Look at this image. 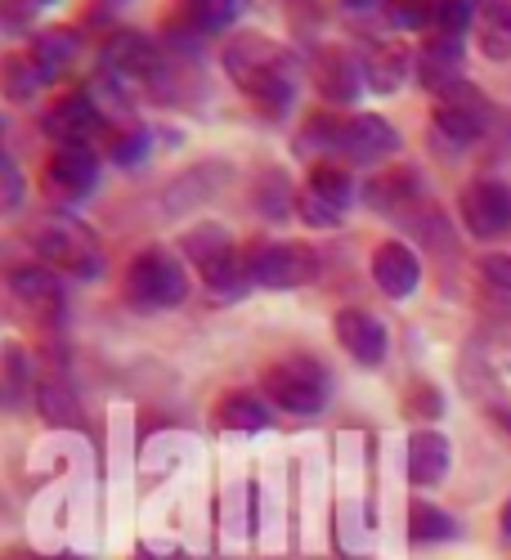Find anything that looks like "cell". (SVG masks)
<instances>
[{"mask_svg": "<svg viewBox=\"0 0 511 560\" xmlns=\"http://www.w3.org/2000/svg\"><path fill=\"white\" fill-rule=\"evenodd\" d=\"M220 68L260 117H283L305 85V63L292 45L265 32H234L220 50Z\"/></svg>", "mask_w": 511, "mask_h": 560, "instance_id": "cell-1", "label": "cell"}, {"mask_svg": "<svg viewBox=\"0 0 511 560\" xmlns=\"http://www.w3.org/2000/svg\"><path fill=\"white\" fill-rule=\"evenodd\" d=\"M27 243L40 265H50L63 278H100L104 273V247L81 220L72 215H40L27 229Z\"/></svg>", "mask_w": 511, "mask_h": 560, "instance_id": "cell-2", "label": "cell"}, {"mask_svg": "<svg viewBox=\"0 0 511 560\" xmlns=\"http://www.w3.org/2000/svg\"><path fill=\"white\" fill-rule=\"evenodd\" d=\"M121 292H126V305L139 314L179 310L189 301V269L179 265V256L171 247H144L130 256Z\"/></svg>", "mask_w": 511, "mask_h": 560, "instance_id": "cell-3", "label": "cell"}, {"mask_svg": "<svg viewBox=\"0 0 511 560\" xmlns=\"http://www.w3.org/2000/svg\"><path fill=\"white\" fill-rule=\"evenodd\" d=\"M179 252H184V260L202 273L207 292L234 301V296H243L252 288L247 269H243V247L234 243V233H229L224 224H194L179 238Z\"/></svg>", "mask_w": 511, "mask_h": 560, "instance_id": "cell-4", "label": "cell"}, {"mask_svg": "<svg viewBox=\"0 0 511 560\" xmlns=\"http://www.w3.org/2000/svg\"><path fill=\"white\" fill-rule=\"evenodd\" d=\"M260 390L274 408L283 412H297V417H310V412H323L333 399V372L323 359L314 354H288L265 368L260 377Z\"/></svg>", "mask_w": 511, "mask_h": 560, "instance_id": "cell-5", "label": "cell"}, {"mask_svg": "<svg viewBox=\"0 0 511 560\" xmlns=\"http://www.w3.org/2000/svg\"><path fill=\"white\" fill-rule=\"evenodd\" d=\"M243 269L247 283L265 292H292L318 278V252L297 238H256L243 247Z\"/></svg>", "mask_w": 511, "mask_h": 560, "instance_id": "cell-6", "label": "cell"}, {"mask_svg": "<svg viewBox=\"0 0 511 560\" xmlns=\"http://www.w3.org/2000/svg\"><path fill=\"white\" fill-rule=\"evenodd\" d=\"M247 10H252V0H171L166 23H162V50L171 59L194 55L207 36L229 32Z\"/></svg>", "mask_w": 511, "mask_h": 560, "instance_id": "cell-7", "label": "cell"}, {"mask_svg": "<svg viewBox=\"0 0 511 560\" xmlns=\"http://www.w3.org/2000/svg\"><path fill=\"white\" fill-rule=\"evenodd\" d=\"M404 149V135L382 117V113H337L333 130V158L341 166H373L391 162Z\"/></svg>", "mask_w": 511, "mask_h": 560, "instance_id": "cell-8", "label": "cell"}, {"mask_svg": "<svg viewBox=\"0 0 511 560\" xmlns=\"http://www.w3.org/2000/svg\"><path fill=\"white\" fill-rule=\"evenodd\" d=\"M166 63L162 40H153L149 32H135V27H117L108 32V40L100 45V72H108L113 81L139 90L149 85Z\"/></svg>", "mask_w": 511, "mask_h": 560, "instance_id": "cell-9", "label": "cell"}, {"mask_svg": "<svg viewBox=\"0 0 511 560\" xmlns=\"http://www.w3.org/2000/svg\"><path fill=\"white\" fill-rule=\"evenodd\" d=\"M457 220L476 243L511 238V184L480 175L457 194Z\"/></svg>", "mask_w": 511, "mask_h": 560, "instance_id": "cell-10", "label": "cell"}, {"mask_svg": "<svg viewBox=\"0 0 511 560\" xmlns=\"http://www.w3.org/2000/svg\"><path fill=\"white\" fill-rule=\"evenodd\" d=\"M5 292L36 328H59L63 323V273H55L50 265H14L5 273Z\"/></svg>", "mask_w": 511, "mask_h": 560, "instance_id": "cell-11", "label": "cell"}, {"mask_svg": "<svg viewBox=\"0 0 511 560\" xmlns=\"http://www.w3.org/2000/svg\"><path fill=\"white\" fill-rule=\"evenodd\" d=\"M40 130L55 139V149H90L95 139H104L108 117L90 100V90H68V95H55L45 104Z\"/></svg>", "mask_w": 511, "mask_h": 560, "instance_id": "cell-12", "label": "cell"}, {"mask_svg": "<svg viewBox=\"0 0 511 560\" xmlns=\"http://www.w3.org/2000/svg\"><path fill=\"white\" fill-rule=\"evenodd\" d=\"M310 85L318 90V100L328 108H355V100L363 95V63L350 45H314V55L305 63Z\"/></svg>", "mask_w": 511, "mask_h": 560, "instance_id": "cell-13", "label": "cell"}, {"mask_svg": "<svg viewBox=\"0 0 511 560\" xmlns=\"http://www.w3.org/2000/svg\"><path fill=\"white\" fill-rule=\"evenodd\" d=\"M489 104H485V95L472 85V81H462L453 95H444L440 104H435V113H431V130H435V139H444L449 149H472V144H480V139L489 135Z\"/></svg>", "mask_w": 511, "mask_h": 560, "instance_id": "cell-14", "label": "cell"}, {"mask_svg": "<svg viewBox=\"0 0 511 560\" xmlns=\"http://www.w3.org/2000/svg\"><path fill=\"white\" fill-rule=\"evenodd\" d=\"M36 184H40V194L59 207L81 202L100 184V149H55L45 158Z\"/></svg>", "mask_w": 511, "mask_h": 560, "instance_id": "cell-15", "label": "cell"}, {"mask_svg": "<svg viewBox=\"0 0 511 560\" xmlns=\"http://www.w3.org/2000/svg\"><path fill=\"white\" fill-rule=\"evenodd\" d=\"M363 202L373 207L378 215H395V220H413L427 202V179L417 166L408 162H391L386 171H378L373 179L363 184Z\"/></svg>", "mask_w": 511, "mask_h": 560, "instance_id": "cell-16", "label": "cell"}, {"mask_svg": "<svg viewBox=\"0 0 511 560\" xmlns=\"http://www.w3.org/2000/svg\"><path fill=\"white\" fill-rule=\"evenodd\" d=\"M413 77H417V85H422V90H431L435 100L453 95V90L467 81V50H462V40L431 32L422 45H417Z\"/></svg>", "mask_w": 511, "mask_h": 560, "instance_id": "cell-17", "label": "cell"}, {"mask_svg": "<svg viewBox=\"0 0 511 560\" xmlns=\"http://www.w3.org/2000/svg\"><path fill=\"white\" fill-rule=\"evenodd\" d=\"M413 59L417 50L395 36H378L368 40L359 50V63H363V85L373 90V95H395V90L413 77Z\"/></svg>", "mask_w": 511, "mask_h": 560, "instance_id": "cell-18", "label": "cell"}, {"mask_svg": "<svg viewBox=\"0 0 511 560\" xmlns=\"http://www.w3.org/2000/svg\"><path fill=\"white\" fill-rule=\"evenodd\" d=\"M333 332H337L341 350H346L355 363H363V368H378V363L386 359V350H391V332H386V323H382L378 314L359 310V305L337 310Z\"/></svg>", "mask_w": 511, "mask_h": 560, "instance_id": "cell-19", "label": "cell"}, {"mask_svg": "<svg viewBox=\"0 0 511 560\" xmlns=\"http://www.w3.org/2000/svg\"><path fill=\"white\" fill-rule=\"evenodd\" d=\"M368 269H373V283L391 296V301H408L417 292V283H422V260H417V252L399 238H386L373 247V260H368Z\"/></svg>", "mask_w": 511, "mask_h": 560, "instance_id": "cell-20", "label": "cell"}, {"mask_svg": "<svg viewBox=\"0 0 511 560\" xmlns=\"http://www.w3.org/2000/svg\"><path fill=\"white\" fill-rule=\"evenodd\" d=\"M40 417L50 427H81V399L68 382V372L59 363H40L36 368V390H32Z\"/></svg>", "mask_w": 511, "mask_h": 560, "instance_id": "cell-21", "label": "cell"}, {"mask_svg": "<svg viewBox=\"0 0 511 560\" xmlns=\"http://www.w3.org/2000/svg\"><path fill=\"white\" fill-rule=\"evenodd\" d=\"M27 59L40 68V77L45 81H59L72 63H77V55H81V32L77 27H36L32 36H27Z\"/></svg>", "mask_w": 511, "mask_h": 560, "instance_id": "cell-22", "label": "cell"}, {"mask_svg": "<svg viewBox=\"0 0 511 560\" xmlns=\"http://www.w3.org/2000/svg\"><path fill=\"white\" fill-rule=\"evenodd\" d=\"M216 427L234 435H256L274 427V404L256 390H224L216 399Z\"/></svg>", "mask_w": 511, "mask_h": 560, "instance_id": "cell-23", "label": "cell"}, {"mask_svg": "<svg viewBox=\"0 0 511 560\" xmlns=\"http://www.w3.org/2000/svg\"><path fill=\"white\" fill-rule=\"evenodd\" d=\"M449 462H453V448L440 431H427V427H417L408 435V480L417 489H431L449 476Z\"/></svg>", "mask_w": 511, "mask_h": 560, "instance_id": "cell-24", "label": "cell"}, {"mask_svg": "<svg viewBox=\"0 0 511 560\" xmlns=\"http://www.w3.org/2000/svg\"><path fill=\"white\" fill-rule=\"evenodd\" d=\"M252 207H256V215L269 220V224H283L288 215H297V189H292L288 171L260 166L256 179H252Z\"/></svg>", "mask_w": 511, "mask_h": 560, "instance_id": "cell-25", "label": "cell"}, {"mask_svg": "<svg viewBox=\"0 0 511 560\" xmlns=\"http://www.w3.org/2000/svg\"><path fill=\"white\" fill-rule=\"evenodd\" d=\"M476 50L489 63L511 59V0H485V10L476 19Z\"/></svg>", "mask_w": 511, "mask_h": 560, "instance_id": "cell-26", "label": "cell"}, {"mask_svg": "<svg viewBox=\"0 0 511 560\" xmlns=\"http://www.w3.org/2000/svg\"><path fill=\"white\" fill-rule=\"evenodd\" d=\"M305 189H310L314 198H323L328 207H337L341 215L359 202V184H355L350 166H341V162H314L310 175H305Z\"/></svg>", "mask_w": 511, "mask_h": 560, "instance_id": "cell-27", "label": "cell"}, {"mask_svg": "<svg viewBox=\"0 0 511 560\" xmlns=\"http://www.w3.org/2000/svg\"><path fill=\"white\" fill-rule=\"evenodd\" d=\"M104 158H113L117 166H139L149 158V149H153V135H149V126L144 121H135V117H126V121H113L108 130H104Z\"/></svg>", "mask_w": 511, "mask_h": 560, "instance_id": "cell-28", "label": "cell"}, {"mask_svg": "<svg viewBox=\"0 0 511 560\" xmlns=\"http://www.w3.org/2000/svg\"><path fill=\"white\" fill-rule=\"evenodd\" d=\"M45 85H50V81H45L40 68L27 59V50L0 55V95H5L10 104H27V100H36Z\"/></svg>", "mask_w": 511, "mask_h": 560, "instance_id": "cell-29", "label": "cell"}, {"mask_svg": "<svg viewBox=\"0 0 511 560\" xmlns=\"http://www.w3.org/2000/svg\"><path fill=\"white\" fill-rule=\"evenodd\" d=\"M435 10H440V0H382L378 5L382 23L395 32H431Z\"/></svg>", "mask_w": 511, "mask_h": 560, "instance_id": "cell-30", "label": "cell"}, {"mask_svg": "<svg viewBox=\"0 0 511 560\" xmlns=\"http://www.w3.org/2000/svg\"><path fill=\"white\" fill-rule=\"evenodd\" d=\"M408 538L413 542H449V538H457V521L431 502H413L408 506Z\"/></svg>", "mask_w": 511, "mask_h": 560, "instance_id": "cell-31", "label": "cell"}, {"mask_svg": "<svg viewBox=\"0 0 511 560\" xmlns=\"http://www.w3.org/2000/svg\"><path fill=\"white\" fill-rule=\"evenodd\" d=\"M480 10H485V0H440L435 27H431V32H440V36H457V40H462L467 32H476Z\"/></svg>", "mask_w": 511, "mask_h": 560, "instance_id": "cell-32", "label": "cell"}, {"mask_svg": "<svg viewBox=\"0 0 511 560\" xmlns=\"http://www.w3.org/2000/svg\"><path fill=\"white\" fill-rule=\"evenodd\" d=\"M297 215H301V224H310V229H337V224H341V211L328 207L323 198H314L310 189L297 194Z\"/></svg>", "mask_w": 511, "mask_h": 560, "instance_id": "cell-33", "label": "cell"}, {"mask_svg": "<svg viewBox=\"0 0 511 560\" xmlns=\"http://www.w3.org/2000/svg\"><path fill=\"white\" fill-rule=\"evenodd\" d=\"M19 202H23V171H19L14 158L5 153V158H0V215L14 211Z\"/></svg>", "mask_w": 511, "mask_h": 560, "instance_id": "cell-34", "label": "cell"}, {"mask_svg": "<svg viewBox=\"0 0 511 560\" xmlns=\"http://www.w3.org/2000/svg\"><path fill=\"white\" fill-rule=\"evenodd\" d=\"M36 5L32 0H0V32H27Z\"/></svg>", "mask_w": 511, "mask_h": 560, "instance_id": "cell-35", "label": "cell"}, {"mask_svg": "<svg viewBox=\"0 0 511 560\" xmlns=\"http://www.w3.org/2000/svg\"><path fill=\"white\" fill-rule=\"evenodd\" d=\"M408 412H413V417H427V422H431V417H440V412H444L440 390L427 386V382H417V386L408 390Z\"/></svg>", "mask_w": 511, "mask_h": 560, "instance_id": "cell-36", "label": "cell"}, {"mask_svg": "<svg viewBox=\"0 0 511 560\" xmlns=\"http://www.w3.org/2000/svg\"><path fill=\"white\" fill-rule=\"evenodd\" d=\"M480 278L502 292H511V256H485L480 260Z\"/></svg>", "mask_w": 511, "mask_h": 560, "instance_id": "cell-37", "label": "cell"}, {"mask_svg": "<svg viewBox=\"0 0 511 560\" xmlns=\"http://www.w3.org/2000/svg\"><path fill=\"white\" fill-rule=\"evenodd\" d=\"M0 560H81V556H45V551H32V547H5L0 551Z\"/></svg>", "mask_w": 511, "mask_h": 560, "instance_id": "cell-38", "label": "cell"}, {"mask_svg": "<svg viewBox=\"0 0 511 560\" xmlns=\"http://www.w3.org/2000/svg\"><path fill=\"white\" fill-rule=\"evenodd\" d=\"M489 422L511 440V404H493V408H489Z\"/></svg>", "mask_w": 511, "mask_h": 560, "instance_id": "cell-39", "label": "cell"}, {"mask_svg": "<svg viewBox=\"0 0 511 560\" xmlns=\"http://www.w3.org/2000/svg\"><path fill=\"white\" fill-rule=\"evenodd\" d=\"M130 560H189V556H184V551H175V547H171V551H153V547H139V551H135Z\"/></svg>", "mask_w": 511, "mask_h": 560, "instance_id": "cell-40", "label": "cell"}, {"mask_svg": "<svg viewBox=\"0 0 511 560\" xmlns=\"http://www.w3.org/2000/svg\"><path fill=\"white\" fill-rule=\"evenodd\" d=\"M341 10H350V14H368V10H378L382 0H337Z\"/></svg>", "mask_w": 511, "mask_h": 560, "instance_id": "cell-41", "label": "cell"}, {"mask_svg": "<svg viewBox=\"0 0 511 560\" xmlns=\"http://www.w3.org/2000/svg\"><path fill=\"white\" fill-rule=\"evenodd\" d=\"M502 534H507V538H511V498H507V502H502Z\"/></svg>", "mask_w": 511, "mask_h": 560, "instance_id": "cell-42", "label": "cell"}, {"mask_svg": "<svg viewBox=\"0 0 511 560\" xmlns=\"http://www.w3.org/2000/svg\"><path fill=\"white\" fill-rule=\"evenodd\" d=\"M0 158H5V117H0Z\"/></svg>", "mask_w": 511, "mask_h": 560, "instance_id": "cell-43", "label": "cell"}, {"mask_svg": "<svg viewBox=\"0 0 511 560\" xmlns=\"http://www.w3.org/2000/svg\"><path fill=\"white\" fill-rule=\"evenodd\" d=\"M32 5H59V0H32Z\"/></svg>", "mask_w": 511, "mask_h": 560, "instance_id": "cell-44", "label": "cell"}, {"mask_svg": "<svg viewBox=\"0 0 511 560\" xmlns=\"http://www.w3.org/2000/svg\"><path fill=\"white\" fill-rule=\"evenodd\" d=\"M104 5H126V0H104Z\"/></svg>", "mask_w": 511, "mask_h": 560, "instance_id": "cell-45", "label": "cell"}]
</instances>
